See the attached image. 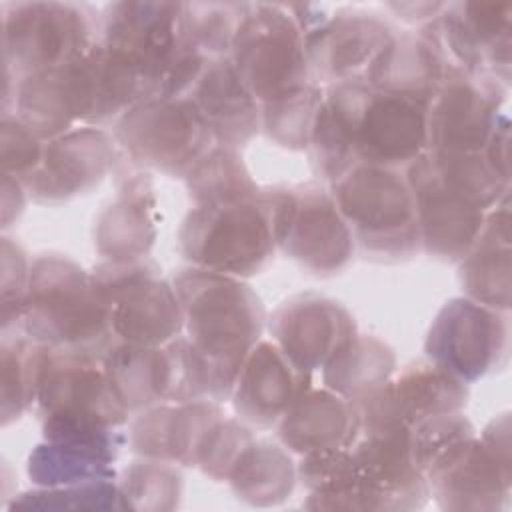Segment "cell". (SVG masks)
Segmentation results:
<instances>
[{
    "label": "cell",
    "instance_id": "1",
    "mask_svg": "<svg viewBox=\"0 0 512 512\" xmlns=\"http://www.w3.org/2000/svg\"><path fill=\"white\" fill-rule=\"evenodd\" d=\"M174 290L188 340L212 366L218 396L226 398L262 332V304L250 286L204 268L182 270L174 280Z\"/></svg>",
    "mask_w": 512,
    "mask_h": 512
},
{
    "label": "cell",
    "instance_id": "2",
    "mask_svg": "<svg viewBox=\"0 0 512 512\" xmlns=\"http://www.w3.org/2000/svg\"><path fill=\"white\" fill-rule=\"evenodd\" d=\"M32 340L54 350L78 352L94 358L112 348L110 312L92 276L74 262L46 254L34 262L22 310Z\"/></svg>",
    "mask_w": 512,
    "mask_h": 512
},
{
    "label": "cell",
    "instance_id": "3",
    "mask_svg": "<svg viewBox=\"0 0 512 512\" xmlns=\"http://www.w3.org/2000/svg\"><path fill=\"white\" fill-rule=\"evenodd\" d=\"M324 104L346 132L358 164L396 168L428 148L426 102L352 80L332 86Z\"/></svg>",
    "mask_w": 512,
    "mask_h": 512
},
{
    "label": "cell",
    "instance_id": "4",
    "mask_svg": "<svg viewBox=\"0 0 512 512\" xmlns=\"http://www.w3.org/2000/svg\"><path fill=\"white\" fill-rule=\"evenodd\" d=\"M280 236L278 190L220 206H196L184 220L180 244L204 270L250 276L272 256Z\"/></svg>",
    "mask_w": 512,
    "mask_h": 512
},
{
    "label": "cell",
    "instance_id": "5",
    "mask_svg": "<svg viewBox=\"0 0 512 512\" xmlns=\"http://www.w3.org/2000/svg\"><path fill=\"white\" fill-rule=\"evenodd\" d=\"M332 200L368 254L400 258L416 250V204L396 168L356 164L334 182Z\"/></svg>",
    "mask_w": 512,
    "mask_h": 512
},
{
    "label": "cell",
    "instance_id": "6",
    "mask_svg": "<svg viewBox=\"0 0 512 512\" xmlns=\"http://www.w3.org/2000/svg\"><path fill=\"white\" fill-rule=\"evenodd\" d=\"M232 50L236 74L264 104L306 86V38L284 6H248Z\"/></svg>",
    "mask_w": 512,
    "mask_h": 512
},
{
    "label": "cell",
    "instance_id": "7",
    "mask_svg": "<svg viewBox=\"0 0 512 512\" xmlns=\"http://www.w3.org/2000/svg\"><path fill=\"white\" fill-rule=\"evenodd\" d=\"M92 282L108 304L110 326L120 342L158 346L178 336L184 322L178 294L160 280L152 262L102 264Z\"/></svg>",
    "mask_w": 512,
    "mask_h": 512
},
{
    "label": "cell",
    "instance_id": "8",
    "mask_svg": "<svg viewBox=\"0 0 512 512\" xmlns=\"http://www.w3.org/2000/svg\"><path fill=\"white\" fill-rule=\"evenodd\" d=\"M116 136L136 160L172 176H188L216 142L208 122L186 96L136 104L120 118Z\"/></svg>",
    "mask_w": 512,
    "mask_h": 512
},
{
    "label": "cell",
    "instance_id": "9",
    "mask_svg": "<svg viewBox=\"0 0 512 512\" xmlns=\"http://www.w3.org/2000/svg\"><path fill=\"white\" fill-rule=\"evenodd\" d=\"M92 46V20L82 6L20 4L4 16L6 72L20 80L62 68Z\"/></svg>",
    "mask_w": 512,
    "mask_h": 512
},
{
    "label": "cell",
    "instance_id": "10",
    "mask_svg": "<svg viewBox=\"0 0 512 512\" xmlns=\"http://www.w3.org/2000/svg\"><path fill=\"white\" fill-rule=\"evenodd\" d=\"M498 80L468 74L448 64L446 76L428 104L426 128L432 152H484L504 114Z\"/></svg>",
    "mask_w": 512,
    "mask_h": 512
},
{
    "label": "cell",
    "instance_id": "11",
    "mask_svg": "<svg viewBox=\"0 0 512 512\" xmlns=\"http://www.w3.org/2000/svg\"><path fill=\"white\" fill-rule=\"evenodd\" d=\"M426 352L446 372L476 380L500 368L508 354V320L472 300H452L430 328Z\"/></svg>",
    "mask_w": 512,
    "mask_h": 512
},
{
    "label": "cell",
    "instance_id": "12",
    "mask_svg": "<svg viewBox=\"0 0 512 512\" xmlns=\"http://www.w3.org/2000/svg\"><path fill=\"white\" fill-rule=\"evenodd\" d=\"M424 474L442 508L494 510L510 488L508 438L498 444L490 432L484 440L468 436L434 458Z\"/></svg>",
    "mask_w": 512,
    "mask_h": 512
},
{
    "label": "cell",
    "instance_id": "13",
    "mask_svg": "<svg viewBox=\"0 0 512 512\" xmlns=\"http://www.w3.org/2000/svg\"><path fill=\"white\" fill-rule=\"evenodd\" d=\"M440 34L432 40L456 58V68L508 84L510 10L508 2H460L444 6Z\"/></svg>",
    "mask_w": 512,
    "mask_h": 512
},
{
    "label": "cell",
    "instance_id": "14",
    "mask_svg": "<svg viewBox=\"0 0 512 512\" xmlns=\"http://www.w3.org/2000/svg\"><path fill=\"white\" fill-rule=\"evenodd\" d=\"M280 246L308 270L326 274L348 262L352 232L332 196L306 186L300 192L286 190Z\"/></svg>",
    "mask_w": 512,
    "mask_h": 512
},
{
    "label": "cell",
    "instance_id": "15",
    "mask_svg": "<svg viewBox=\"0 0 512 512\" xmlns=\"http://www.w3.org/2000/svg\"><path fill=\"white\" fill-rule=\"evenodd\" d=\"M408 186L416 204L418 236L426 252L444 260H462L484 226V210L448 190L428 164L426 154L408 168Z\"/></svg>",
    "mask_w": 512,
    "mask_h": 512
},
{
    "label": "cell",
    "instance_id": "16",
    "mask_svg": "<svg viewBox=\"0 0 512 512\" xmlns=\"http://www.w3.org/2000/svg\"><path fill=\"white\" fill-rule=\"evenodd\" d=\"M358 402L360 428L382 424L414 428L428 418L458 412L466 404V388L438 364H418Z\"/></svg>",
    "mask_w": 512,
    "mask_h": 512
},
{
    "label": "cell",
    "instance_id": "17",
    "mask_svg": "<svg viewBox=\"0 0 512 512\" xmlns=\"http://www.w3.org/2000/svg\"><path fill=\"white\" fill-rule=\"evenodd\" d=\"M364 440L352 452L372 494L374 510L422 506L428 482L412 452V428L382 424L364 428Z\"/></svg>",
    "mask_w": 512,
    "mask_h": 512
},
{
    "label": "cell",
    "instance_id": "18",
    "mask_svg": "<svg viewBox=\"0 0 512 512\" xmlns=\"http://www.w3.org/2000/svg\"><path fill=\"white\" fill-rule=\"evenodd\" d=\"M92 360L86 354L48 348L36 394L44 416H86L110 426L126 422V406L118 400L106 372H100Z\"/></svg>",
    "mask_w": 512,
    "mask_h": 512
},
{
    "label": "cell",
    "instance_id": "19",
    "mask_svg": "<svg viewBox=\"0 0 512 512\" xmlns=\"http://www.w3.org/2000/svg\"><path fill=\"white\" fill-rule=\"evenodd\" d=\"M270 330L284 356L296 368L310 372L326 366L354 336V322L334 300L298 296L276 310Z\"/></svg>",
    "mask_w": 512,
    "mask_h": 512
},
{
    "label": "cell",
    "instance_id": "20",
    "mask_svg": "<svg viewBox=\"0 0 512 512\" xmlns=\"http://www.w3.org/2000/svg\"><path fill=\"white\" fill-rule=\"evenodd\" d=\"M306 390L308 372L296 368L276 344L260 342L248 352L234 382V410L252 424L270 426Z\"/></svg>",
    "mask_w": 512,
    "mask_h": 512
},
{
    "label": "cell",
    "instance_id": "21",
    "mask_svg": "<svg viewBox=\"0 0 512 512\" xmlns=\"http://www.w3.org/2000/svg\"><path fill=\"white\" fill-rule=\"evenodd\" d=\"M112 158L114 148L108 136L82 128L48 144L24 182L38 200H62L96 184L108 172Z\"/></svg>",
    "mask_w": 512,
    "mask_h": 512
},
{
    "label": "cell",
    "instance_id": "22",
    "mask_svg": "<svg viewBox=\"0 0 512 512\" xmlns=\"http://www.w3.org/2000/svg\"><path fill=\"white\" fill-rule=\"evenodd\" d=\"M386 24L366 14H350L322 24L306 36V58L314 72L330 82L362 80L372 62L390 44Z\"/></svg>",
    "mask_w": 512,
    "mask_h": 512
},
{
    "label": "cell",
    "instance_id": "23",
    "mask_svg": "<svg viewBox=\"0 0 512 512\" xmlns=\"http://www.w3.org/2000/svg\"><path fill=\"white\" fill-rule=\"evenodd\" d=\"M186 98L194 102L216 142L224 148L234 150L258 130L256 98L242 84L230 60H208Z\"/></svg>",
    "mask_w": 512,
    "mask_h": 512
},
{
    "label": "cell",
    "instance_id": "24",
    "mask_svg": "<svg viewBox=\"0 0 512 512\" xmlns=\"http://www.w3.org/2000/svg\"><path fill=\"white\" fill-rule=\"evenodd\" d=\"M220 420L218 406L200 400L180 408H156L132 426V448L148 458L198 464Z\"/></svg>",
    "mask_w": 512,
    "mask_h": 512
},
{
    "label": "cell",
    "instance_id": "25",
    "mask_svg": "<svg viewBox=\"0 0 512 512\" xmlns=\"http://www.w3.org/2000/svg\"><path fill=\"white\" fill-rule=\"evenodd\" d=\"M356 432H360L358 406L328 390H306L278 426L284 446L300 454L348 448Z\"/></svg>",
    "mask_w": 512,
    "mask_h": 512
},
{
    "label": "cell",
    "instance_id": "26",
    "mask_svg": "<svg viewBox=\"0 0 512 512\" xmlns=\"http://www.w3.org/2000/svg\"><path fill=\"white\" fill-rule=\"evenodd\" d=\"M448 64L438 44L428 36H400L372 62L366 82L378 90L408 96L430 104L438 92Z\"/></svg>",
    "mask_w": 512,
    "mask_h": 512
},
{
    "label": "cell",
    "instance_id": "27",
    "mask_svg": "<svg viewBox=\"0 0 512 512\" xmlns=\"http://www.w3.org/2000/svg\"><path fill=\"white\" fill-rule=\"evenodd\" d=\"M508 198L504 206L492 212L482 226L470 252L462 262V286L488 308L506 310L510 306V234H508Z\"/></svg>",
    "mask_w": 512,
    "mask_h": 512
},
{
    "label": "cell",
    "instance_id": "28",
    "mask_svg": "<svg viewBox=\"0 0 512 512\" xmlns=\"http://www.w3.org/2000/svg\"><path fill=\"white\" fill-rule=\"evenodd\" d=\"M104 372L128 412L170 396L172 370L166 348L116 342L104 356Z\"/></svg>",
    "mask_w": 512,
    "mask_h": 512
},
{
    "label": "cell",
    "instance_id": "29",
    "mask_svg": "<svg viewBox=\"0 0 512 512\" xmlns=\"http://www.w3.org/2000/svg\"><path fill=\"white\" fill-rule=\"evenodd\" d=\"M394 370L392 350L370 336H352L328 362L324 382L348 400H362L386 384Z\"/></svg>",
    "mask_w": 512,
    "mask_h": 512
},
{
    "label": "cell",
    "instance_id": "30",
    "mask_svg": "<svg viewBox=\"0 0 512 512\" xmlns=\"http://www.w3.org/2000/svg\"><path fill=\"white\" fill-rule=\"evenodd\" d=\"M228 480L238 498L266 506L284 500L294 488V468L288 454L268 442H250L234 464Z\"/></svg>",
    "mask_w": 512,
    "mask_h": 512
},
{
    "label": "cell",
    "instance_id": "31",
    "mask_svg": "<svg viewBox=\"0 0 512 512\" xmlns=\"http://www.w3.org/2000/svg\"><path fill=\"white\" fill-rule=\"evenodd\" d=\"M20 124L34 136H54L76 118L66 80V66L20 80L18 86Z\"/></svg>",
    "mask_w": 512,
    "mask_h": 512
},
{
    "label": "cell",
    "instance_id": "32",
    "mask_svg": "<svg viewBox=\"0 0 512 512\" xmlns=\"http://www.w3.org/2000/svg\"><path fill=\"white\" fill-rule=\"evenodd\" d=\"M108 456L66 444V442H52L38 446L30 456L28 474L36 484L62 488V486H76L100 480H112L114 470Z\"/></svg>",
    "mask_w": 512,
    "mask_h": 512
},
{
    "label": "cell",
    "instance_id": "33",
    "mask_svg": "<svg viewBox=\"0 0 512 512\" xmlns=\"http://www.w3.org/2000/svg\"><path fill=\"white\" fill-rule=\"evenodd\" d=\"M186 178L190 196L198 206L234 204L258 194L236 152L224 146L212 148Z\"/></svg>",
    "mask_w": 512,
    "mask_h": 512
},
{
    "label": "cell",
    "instance_id": "34",
    "mask_svg": "<svg viewBox=\"0 0 512 512\" xmlns=\"http://www.w3.org/2000/svg\"><path fill=\"white\" fill-rule=\"evenodd\" d=\"M146 204L134 196L120 198L106 212L98 230L100 250L114 262H130L148 250L154 238L152 222L146 216Z\"/></svg>",
    "mask_w": 512,
    "mask_h": 512
},
{
    "label": "cell",
    "instance_id": "35",
    "mask_svg": "<svg viewBox=\"0 0 512 512\" xmlns=\"http://www.w3.org/2000/svg\"><path fill=\"white\" fill-rule=\"evenodd\" d=\"M322 92L314 86H302L272 102H266L262 124L270 138L290 148H306L322 106Z\"/></svg>",
    "mask_w": 512,
    "mask_h": 512
},
{
    "label": "cell",
    "instance_id": "36",
    "mask_svg": "<svg viewBox=\"0 0 512 512\" xmlns=\"http://www.w3.org/2000/svg\"><path fill=\"white\" fill-rule=\"evenodd\" d=\"M246 12V4H182L184 38L202 54L232 48Z\"/></svg>",
    "mask_w": 512,
    "mask_h": 512
},
{
    "label": "cell",
    "instance_id": "37",
    "mask_svg": "<svg viewBox=\"0 0 512 512\" xmlns=\"http://www.w3.org/2000/svg\"><path fill=\"white\" fill-rule=\"evenodd\" d=\"M26 498L14 502V506H32V508H130L126 496L120 488L108 480L62 486L44 492L24 494Z\"/></svg>",
    "mask_w": 512,
    "mask_h": 512
},
{
    "label": "cell",
    "instance_id": "38",
    "mask_svg": "<svg viewBox=\"0 0 512 512\" xmlns=\"http://www.w3.org/2000/svg\"><path fill=\"white\" fill-rule=\"evenodd\" d=\"M122 492L128 506L140 500L136 508H172L180 496V476L166 464H136L126 472Z\"/></svg>",
    "mask_w": 512,
    "mask_h": 512
}]
</instances>
